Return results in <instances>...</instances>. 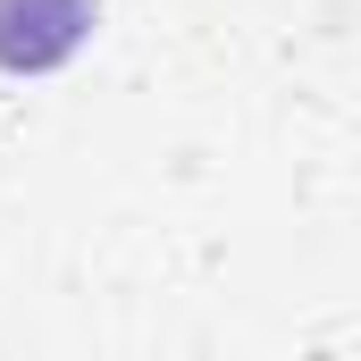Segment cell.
Segmentation results:
<instances>
[{
	"mask_svg": "<svg viewBox=\"0 0 361 361\" xmlns=\"http://www.w3.org/2000/svg\"><path fill=\"white\" fill-rule=\"evenodd\" d=\"M101 0H0V68L8 76H51L59 59H76L92 34Z\"/></svg>",
	"mask_w": 361,
	"mask_h": 361,
	"instance_id": "1",
	"label": "cell"
}]
</instances>
